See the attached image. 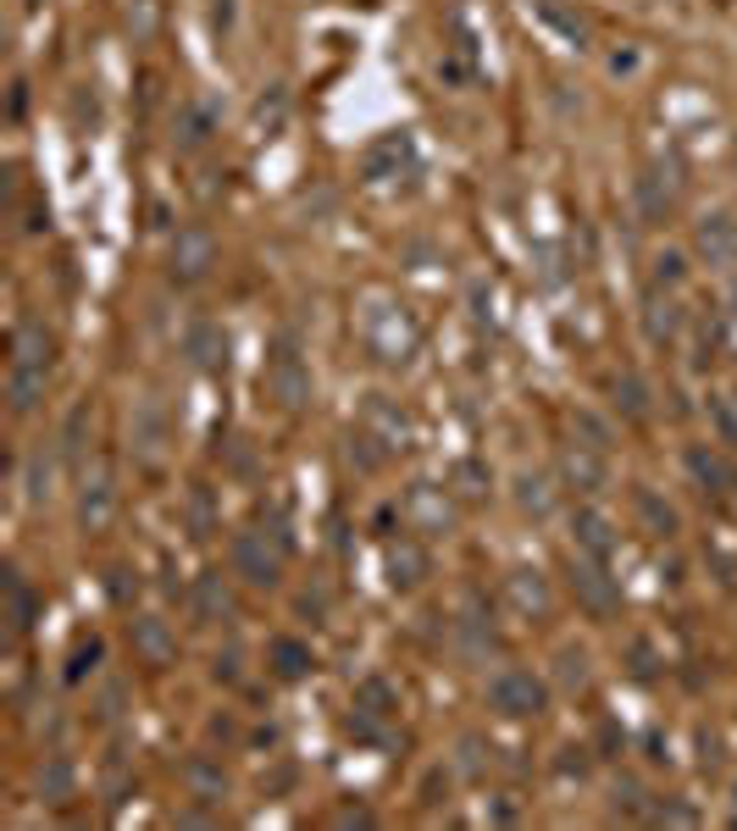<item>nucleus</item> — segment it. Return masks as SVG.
<instances>
[{
    "label": "nucleus",
    "instance_id": "54",
    "mask_svg": "<svg viewBox=\"0 0 737 831\" xmlns=\"http://www.w3.org/2000/svg\"><path fill=\"white\" fill-rule=\"evenodd\" d=\"M23 7H29V12H40V7H45V0H23Z\"/></svg>",
    "mask_w": 737,
    "mask_h": 831
},
{
    "label": "nucleus",
    "instance_id": "28",
    "mask_svg": "<svg viewBox=\"0 0 737 831\" xmlns=\"http://www.w3.org/2000/svg\"><path fill=\"white\" fill-rule=\"evenodd\" d=\"M643 333H649V344H671V338L682 333V305H676L665 288H654V299H649V311H643Z\"/></svg>",
    "mask_w": 737,
    "mask_h": 831
},
{
    "label": "nucleus",
    "instance_id": "53",
    "mask_svg": "<svg viewBox=\"0 0 737 831\" xmlns=\"http://www.w3.org/2000/svg\"><path fill=\"white\" fill-rule=\"evenodd\" d=\"M128 577H134V571H123V566H117V571H112V599H117V604H123V599H128Z\"/></svg>",
    "mask_w": 737,
    "mask_h": 831
},
{
    "label": "nucleus",
    "instance_id": "40",
    "mask_svg": "<svg viewBox=\"0 0 737 831\" xmlns=\"http://www.w3.org/2000/svg\"><path fill=\"white\" fill-rule=\"evenodd\" d=\"M571 428H577V444H593V450H610V428L599 422L593 410H571Z\"/></svg>",
    "mask_w": 737,
    "mask_h": 831
},
{
    "label": "nucleus",
    "instance_id": "2",
    "mask_svg": "<svg viewBox=\"0 0 737 831\" xmlns=\"http://www.w3.org/2000/svg\"><path fill=\"white\" fill-rule=\"evenodd\" d=\"M360 344H366V355H372L378 366L394 371V366H406L417 355L422 333H417V322H411L406 305H378V311L360 316Z\"/></svg>",
    "mask_w": 737,
    "mask_h": 831
},
{
    "label": "nucleus",
    "instance_id": "56",
    "mask_svg": "<svg viewBox=\"0 0 737 831\" xmlns=\"http://www.w3.org/2000/svg\"><path fill=\"white\" fill-rule=\"evenodd\" d=\"M731 494H737V483H731Z\"/></svg>",
    "mask_w": 737,
    "mask_h": 831
},
{
    "label": "nucleus",
    "instance_id": "45",
    "mask_svg": "<svg viewBox=\"0 0 737 831\" xmlns=\"http://www.w3.org/2000/svg\"><path fill=\"white\" fill-rule=\"evenodd\" d=\"M483 754H494V748H483V737H461V776H483Z\"/></svg>",
    "mask_w": 737,
    "mask_h": 831
},
{
    "label": "nucleus",
    "instance_id": "42",
    "mask_svg": "<svg viewBox=\"0 0 737 831\" xmlns=\"http://www.w3.org/2000/svg\"><path fill=\"white\" fill-rule=\"evenodd\" d=\"M101 654H106V643H101V638H84V643L73 649V660H67V682H84V676L101 665Z\"/></svg>",
    "mask_w": 737,
    "mask_h": 831
},
{
    "label": "nucleus",
    "instance_id": "13",
    "mask_svg": "<svg viewBox=\"0 0 737 831\" xmlns=\"http://www.w3.org/2000/svg\"><path fill=\"white\" fill-rule=\"evenodd\" d=\"M360 428L366 433H372L389 455H400L406 444H411V416L394 404V399H383V393H372V399H366V410H360Z\"/></svg>",
    "mask_w": 737,
    "mask_h": 831
},
{
    "label": "nucleus",
    "instance_id": "21",
    "mask_svg": "<svg viewBox=\"0 0 737 831\" xmlns=\"http://www.w3.org/2000/svg\"><path fill=\"white\" fill-rule=\"evenodd\" d=\"M183 355H189V366H200V371H222V366H228V333H222V322H189Z\"/></svg>",
    "mask_w": 737,
    "mask_h": 831
},
{
    "label": "nucleus",
    "instance_id": "23",
    "mask_svg": "<svg viewBox=\"0 0 737 831\" xmlns=\"http://www.w3.org/2000/svg\"><path fill=\"white\" fill-rule=\"evenodd\" d=\"M51 388V366H7V404L12 416H34Z\"/></svg>",
    "mask_w": 737,
    "mask_h": 831
},
{
    "label": "nucleus",
    "instance_id": "51",
    "mask_svg": "<svg viewBox=\"0 0 737 831\" xmlns=\"http://www.w3.org/2000/svg\"><path fill=\"white\" fill-rule=\"evenodd\" d=\"M217 682H239V654H217Z\"/></svg>",
    "mask_w": 737,
    "mask_h": 831
},
{
    "label": "nucleus",
    "instance_id": "4",
    "mask_svg": "<svg viewBox=\"0 0 737 831\" xmlns=\"http://www.w3.org/2000/svg\"><path fill=\"white\" fill-rule=\"evenodd\" d=\"M544 704H549V687H544L533 671L505 665V671L488 676V709H494V715H505V720H533V715H544Z\"/></svg>",
    "mask_w": 737,
    "mask_h": 831
},
{
    "label": "nucleus",
    "instance_id": "14",
    "mask_svg": "<svg viewBox=\"0 0 737 831\" xmlns=\"http://www.w3.org/2000/svg\"><path fill=\"white\" fill-rule=\"evenodd\" d=\"M505 599H510V610H516L522 621H544V616L555 610L549 577H544V571H533V566H516V571L505 577Z\"/></svg>",
    "mask_w": 737,
    "mask_h": 831
},
{
    "label": "nucleus",
    "instance_id": "49",
    "mask_svg": "<svg viewBox=\"0 0 737 831\" xmlns=\"http://www.w3.org/2000/svg\"><path fill=\"white\" fill-rule=\"evenodd\" d=\"M333 820H338V825H372V809H366V803H344Z\"/></svg>",
    "mask_w": 737,
    "mask_h": 831
},
{
    "label": "nucleus",
    "instance_id": "46",
    "mask_svg": "<svg viewBox=\"0 0 737 831\" xmlns=\"http://www.w3.org/2000/svg\"><path fill=\"white\" fill-rule=\"evenodd\" d=\"M649 820H660V825H698V814H693L687 803H654Z\"/></svg>",
    "mask_w": 737,
    "mask_h": 831
},
{
    "label": "nucleus",
    "instance_id": "5",
    "mask_svg": "<svg viewBox=\"0 0 737 831\" xmlns=\"http://www.w3.org/2000/svg\"><path fill=\"white\" fill-rule=\"evenodd\" d=\"M117 505H123V494H117V472H112L106 461H95V466L84 472V483H78V527H84L90 538L112 533Z\"/></svg>",
    "mask_w": 737,
    "mask_h": 831
},
{
    "label": "nucleus",
    "instance_id": "50",
    "mask_svg": "<svg viewBox=\"0 0 737 831\" xmlns=\"http://www.w3.org/2000/svg\"><path fill=\"white\" fill-rule=\"evenodd\" d=\"M461 483H466V488H461L466 499H483V494H488V488H483V472H477V466H461Z\"/></svg>",
    "mask_w": 737,
    "mask_h": 831
},
{
    "label": "nucleus",
    "instance_id": "55",
    "mask_svg": "<svg viewBox=\"0 0 737 831\" xmlns=\"http://www.w3.org/2000/svg\"><path fill=\"white\" fill-rule=\"evenodd\" d=\"M731 305H737V288H731Z\"/></svg>",
    "mask_w": 737,
    "mask_h": 831
},
{
    "label": "nucleus",
    "instance_id": "3",
    "mask_svg": "<svg viewBox=\"0 0 737 831\" xmlns=\"http://www.w3.org/2000/svg\"><path fill=\"white\" fill-rule=\"evenodd\" d=\"M211 266H217V233L206 222H183L172 233V250H167V277L178 288H194L211 277Z\"/></svg>",
    "mask_w": 737,
    "mask_h": 831
},
{
    "label": "nucleus",
    "instance_id": "39",
    "mask_svg": "<svg viewBox=\"0 0 737 831\" xmlns=\"http://www.w3.org/2000/svg\"><path fill=\"white\" fill-rule=\"evenodd\" d=\"M84 433H90V404H78L67 422H62V455H67V461L84 455Z\"/></svg>",
    "mask_w": 737,
    "mask_h": 831
},
{
    "label": "nucleus",
    "instance_id": "31",
    "mask_svg": "<svg viewBox=\"0 0 737 831\" xmlns=\"http://www.w3.org/2000/svg\"><path fill=\"white\" fill-rule=\"evenodd\" d=\"M610 393H615V410L627 416V422H649V382H643V371H621L610 382Z\"/></svg>",
    "mask_w": 737,
    "mask_h": 831
},
{
    "label": "nucleus",
    "instance_id": "24",
    "mask_svg": "<svg viewBox=\"0 0 737 831\" xmlns=\"http://www.w3.org/2000/svg\"><path fill=\"white\" fill-rule=\"evenodd\" d=\"M283 123H288V90L272 84V90L255 95V106H250V117H244V134H250V139H277Z\"/></svg>",
    "mask_w": 737,
    "mask_h": 831
},
{
    "label": "nucleus",
    "instance_id": "11",
    "mask_svg": "<svg viewBox=\"0 0 737 831\" xmlns=\"http://www.w3.org/2000/svg\"><path fill=\"white\" fill-rule=\"evenodd\" d=\"M128 643H134V660L150 665V671H167L178 660V632L161 616H134L128 621Z\"/></svg>",
    "mask_w": 737,
    "mask_h": 831
},
{
    "label": "nucleus",
    "instance_id": "41",
    "mask_svg": "<svg viewBox=\"0 0 737 831\" xmlns=\"http://www.w3.org/2000/svg\"><path fill=\"white\" fill-rule=\"evenodd\" d=\"M189 527H194V538H211V527H217L211 488H189Z\"/></svg>",
    "mask_w": 737,
    "mask_h": 831
},
{
    "label": "nucleus",
    "instance_id": "1",
    "mask_svg": "<svg viewBox=\"0 0 737 831\" xmlns=\"http://www.w3.org/2000/svg\"><path fill=\"white\" fill-rule=\"evenodd\" d=\"M288 549H294V544H288L283 522L233 533V577H244L250 588H277V582H283V566H288Z\"/></svg>",
    "mask_w": 737,
    "mask_h": 831
},
{
    "label": "nucleus",
    "instance_id": "26",
    "mask_svg": "<svg viewBox=\"0 0 737 831\" xmlns=\"http://www.w3.org/2000/svg\"><path fill=\"white\" fill-rule=\"evenodd\" d=\"M632 200H638L643 222H665V217H671V206H676V183H665V178H660V167H654V172H643V178L632 183Z\"/></svg>",
    "mask_w": 737,
    "mask_h": 831
},
{
    "label": "nucleus",
    "instance_id": "8",
    "mask_svg": "<svg viewBox=\"0 0 737 831\" xmlns=\"http://www.w3.org/2000/svg\"><path fill=\"white\" fill-rule=\"evenodd\" d=\"M571 593H577V604L593 616V621H610L615 610H621V582L604 571V560H577L571 566Z\"/></svg>",
    "mask_w": 737,
    "mask_h": 831
},
{
    "label": "nucleus",
    "instance_id": "32",
    "mask_svg": "<svg viewBox=\"0 0 737 831\" xmlns=\"http://www.w3.org/2000/svg\"><path fill=\"white\" fill-rule=\"evenodd\" d=\"M632 505H638V516H643V527H649L654 538H671V533H676V511H671L654 488H632Z\"/></svg>",
    "mask_w": 737,
    "mask_h": 831
},
{
    "label": "nucleus",
    "instance_id": "48",
    "mask_svg": "<svg viewBox=\"0 0 737 831\" xmlns=\"http://www.w3.org/2000/svg\"><path fill=\"white\" fill-rule=\"evenodd\" d=\"M233 18H239V0H211V29L217 34H233Z\"/></svg>",
    "mask_w": 737,
    "mask_h": 831
},
{
    "label": "nucleus",
    "instance_id": "22",
    "mask_svg": "<svg viewBox=\"0 0 737 831\" xmlns=\"http://www.w3.org/2000/svg\"><path fill=\"white\" fill-rule=\"evenodd\" d=\"M189 610H194V621H200V627L228 621V616H233L228 577H222V571H200V577H194V593H189Z\"/></svg>",
    "mask_w": 737,
    "mask_h": 831
},
{
    "label": "nucleus",
    "instance_id": "29",
    "mask_svg": "<svg viewBox=\"0 0 737 831\" xmlns=\"http://www.w3.org/2000/svg\"><path fill=\"white\" fill-rule=\"evenodd\" d=\"M7 366H51V333L40 322H18L12 327V360Z\"/></svg>",
    "mask_w": 737,
    "mask_h": 831
},
{
    "label": "nucleus",
    "instance_id": "7",
    "mask_svg": "<svg viewBox=\"0 0 737 831\" xmlns=\"http://www.w3.org/2000/svg\"><path fill=\"white\" fill-rule=\"evenodd\" d=\"M406 527L411 533H422V538H450L455 533V499H450V488H433V483H417L411 494H406Z\"/></svg>",
    "mask_w": 737,
    "mask_h": 831
},
{
    "label": "nucleus",
    "instance_id": "44",
    "mask_svg": "<svg viewBox=\"0 0 737 831\" xmlns=\"http://www.w3.org/2000/svg\"><path fill=\"white\" fill-rule=\"evenodd\" d=\"M682 277H687L682 255H676V250H660V255H654V288H676Z\"/></svg>",
    "mask_w": 737,
    "mask_h": 831
},
{
    "label": "nucleus",
    "instance_id": "9",
    "mask_svg": "<svg viewBox=\"0 0 737 831\" xmlns=\"http://www.w3.org/2000/svg\"><path fill=\"white\" fill-rule=\"evenodd\" d=\"M383 566H389V588H394V593H417V588L433 577L428 538H422V533H417V538H394L389 555H383Z\"/></svg>",
    "mask_w": 737,
    "mask_h": 831
},
{
    "label": "nucleus",
    "instance_id": "19",
    "mask_svg": "<svg viewBox=\"0 0 737 831\" xmlns=\"http://www.w3.org/2000/svg\"><path fill=\"white\" fill-rule=\"evenodd\" d=\"M128 439H134L139 461H161V450H167V410H161V399H139L134 404Z\"/></svg>",
    "mask_w": 737,
    "mask_h": 831
},
{
    "label": "nucleus",
    "instance_id": "43",
    "mask_svg": "<svg viewBox=\"0 0 737 831\" xmlns=\"http://www.w3.org/2000/svg\"><path fill=\"white\" fill-rule=\"evenodd\" d=\"M555 676H560V687H582L588 682V654L582 649H560L555 654Z\"/></svg>",
    "mask_w": 737,
    "mask_h": 831
},
{
    "label": "nucleus",
    "instance_id": "27",
    "mask_svg": "<svg viewBox=\"0 0 737 831\" xmlns=\"http://www.w3.org/2000/svg\"><path fill=\"white\" fill-rule=\"evenodd\" d=\"M266 665L277 671V682H299V676H310V643H299V638H272V649H266Z\"/></svg>",
    "mask_w": 737,
    "mask_h": 831
},
{
    "label": "nucleus",
    "instance_id": "10",
    "mask_svg": "<svg viewBox=\"0 0 737 831\" xmlns=\"http://www.w3.org/2000/svg\"><path fill=\"white\" fill-rule=\"evenodd\" d=\"M693 255L704 266H731L737 261V217L731 211H704L693 222Z\"/></svg>",
    "mask_w": 737,
    "mask_h": 831
},
{
    "label": "nucleus",
    "instance_id": "34",
    "mask_svg": "<svg viewBox=\"0 0 737 831\" xmlns=\"http://www.w3.org/2000/svg\"><path fill=\"white\" fill-rule=\"evenodd\" d=\"M355 709H366V715H383V720H389V715L400 709V698H394V687H389L383 676H366V682L355 687Z\"/></svg>",
    "mask_w": 737,
    "mask_h": 831
},
{
    "label": "nucleus",
    "instance_id": "35",
    "mask_svg": "<svg viewBox=\"0 0 737 831\" xmlns=\"http://www.w3.org/2000/svg\"><path fill=\"white\" fill-rule=\"evenodd\" d=\"M123 23H128V40H134V45H150L156 29H161V7H156V0H128Z\"/></svg>",
    "mask_w": 737,
    "mask_h": 831
},
{
    "label": "nucleus",
    "instance_id": "52",
    "mask_svg": "<svg viewBox=\"0 0 737 831\" xmlns=\"http://www.w3.org/2000/svg\"><path fill=\"white\" fill-rule=\"evenodd\" d=\"M299 610L305 616H327V593H299Z\"/></svg>",
    "mask_w": 737,
    "mask_h": 831
},
{
    "label": "nucleus",
    "instance_id": "30",
    "mask_svg": "<svg viewBox=\"0 0 737 831\" xmlns=\"http://www.w3.org/2000/svg\"><path fill=\"white\" fill-rule=\"evenodd\" d=\"M172 145H178L183 156L211 145V117H206V106H178V117H172Z\"/></svg>",
    "mask_w": 737,
    "mask_h": 831
},
{
    "label": "nucleus",
    "instance_id": "17",
    "mask_svg": "<svg viewBox=\"0 0 737 831\" xmlns=\"http://www.w3.org/2000/svg\"><path fill=\"white\" fill-rule=\"evenodd\" d=\"M571 544H577V555H588V560H610L621 538H615V522H610L604 511L582 505V511L571 516Z\"/></svg>",
    "mask_w": 737,
    "mask_h": 831
},
{
    "label": "nucleus",
    "instance_id": "57",
    "mask_svg": "<svg viewBox=\"0 0 737 831\" xmlns=\"http://www.w3.org/2000/svg\"><path fill=\"white\" fill-rule=\"evenodd\" d=\"M731 393H737V388H731Z\"/></svg>",
    "mask_w": 737,
    "mask_h": 831
},
{
    "label": "nucleus",
    "instance_id": "6",
    "mask_svg": "<svg viewBox=\"0 0 737 831\" xmlns=\"http://www.w3.org/2000/svg\"><path fill=\"white\" fill-rule=\"evenodd\" d=\"M266 388H272V399L283 410H305L310 404V366H305L294 338H277V349L266 360Z\"/></svg>",
    "mask_w": 737,
    "mask_h": 831
},
{
    "label": "nucleus",
    "instance_id": "33",
    "mask_svg": "<svg viewBox=\"0 0 737 831\" xmlns=\"http://www.w3.org/2000/svg\"><path fill=\"white\" fill-rule=\"evenodd\" d=\"M516 505H522L527 516H549V511H555L549 477H544V472H522V477H516Z\"/></svg>",
    "mask_w": 737,
    "mask_h": 831
},
{
    "label": "nucleus",
    "instance_id": "37",
    "mask_svg": "<svg viewBox=\"0 0 737 831\" xmlns=\"http://www.w3.org/2000/svg\"><path fill=\"white\" fill-rule=\"evenodd\" d=\"M709 422L726 450H737V393H709Z\"/></svg>",
    "mask_w": 737,
    "mask_h": 831
},
{
    "label": "nucleus",
    "instance_id": "15",
    "mask_svg": "<svg viewBox=\"0 0 737 831\" xmlns=\"http://www.w3.org/2000/svg\"><path fill=\"white\" fill-rule=\"evenodd\" d=\"M687 477H693V488L698 494H709V499H720V494H731V483H737V466L720 455V450H709V444H687Z\"/></svg>",
    "mask_w": 737,
    "mask_h": 831
},
{
    "label": "nucleus",
    "instance_id": "38",
    "mask_svg": "<svg viewBox=\"0 0 737 831\" xmlns=\"http://www.w3.org/2000/svg\"><path fill=\"white\" fill-rule=\"evenodd\" d=\"M23 488H29V505L51 499V455H45V450H40V455H29V466H23Z\"/></svg>",
    "mask_w": 737,
    "mask_h": 831
},
{
    "label": "nucleus",
    "instance_id": "47",
    "mask_svg": "<svg viewBox=\"0 0 737 831\" xmlns=\"http://www.w3.org/2000/svg\"><path fill=\"white\" fill-rule=\"evenodd\" d=\"M615 809L621 814H643L649 803H643V787L638 781H615Z\"/></svg>",
    "mask_w": 737,
    "mask_h": 831
},
{
    "label": "nucleus",
    "instance_id": "36",
    "mask_svg": "<svg viewBox=\"0 0 737 831\" xmlns=\"http://www.w3.org/2000/svg\"><path fill=\"white\" fill-rule=\"evenodd\" d=\"M538 12H544V23H555L571 45H588V18H582V12H566L560 0H538Z\"/></svg>",
    "mask_w": 737,
    "mask_h": 831
},
{
    "label": "nucleus",
    "instance_id": "16",
    "mask_svg": "<svg viewBox=\"0 0 737 831\" xmlns=\"http://www.w3.org/2000/svg\"><path fill=\"white\" fill-rule=\"evenodd\" d=\"M0 604H7L0 610V621H7V643H18L34 627V616H40V599H34L23 571H7V582H0Z\"/></svg>",
    "mask_w": 737,
    "mask_h": 831
},
{
    "label": "nucleus",
    "instance_id": "20",
    "mask_svg": "<svg viewBox=\"0 0 737 831\" xmlns=\"http://www.w3.org/2000/svg\"><path fill=\"white\" fill-rule=\"evenodd\" d=\"M34 787H40V803H51V809H67V803L78 798V765H73L67 754H45V759H40V776H34Z\"/></svg>",
    "mask_w": 737,
    "mask_h": 831
},
{
    "label": "nucleus",
    "instance_id": "18",
    "mask_svg": "<svg viewBox=\"0 0 737 831\" xmlns=\"http://www.w3.org/2000/svg\"><path fill=\"white\" fill-rule=\"evenodd\" d=\"M183 787H189L194 803L222 809V798H228V770H222V759H217V754H189V759H183Z\"/></svg>",
    "mask_w": 737,
    "mask_h": 831
},
{
    "label": "nucleus",
    "instance_id": "25",
    "mask_svg": "<svg viewBox=\"0 0 737 831\" xmlns=\"http://www.w3.org/2000/svg\"><path fill=\"white\" fill-rule=\"evenodd\" d=\"M400 167H411V139H406V134H389V139H378L372 150L360 156V172L372 178V183L400 178Z\"/></svg>",
    "mask_w": 737,
    "mask_h": 831
},
{
    "label": "nucleus",
    "instance_id": "12",
    "mask_svg": "<svg viewBox=\"0 0 737 831\" xmlns=\"http://www.w3.org/2000/svg\"><path fill=\"white\" fill-rule=\"evenodd\" d=\"M560 483L577 494H604L610 488V461L593 444H566L560 450Z\"/></svg>",
    "mask_w": 737,
    "mask_h": 831
}]
</instances>
